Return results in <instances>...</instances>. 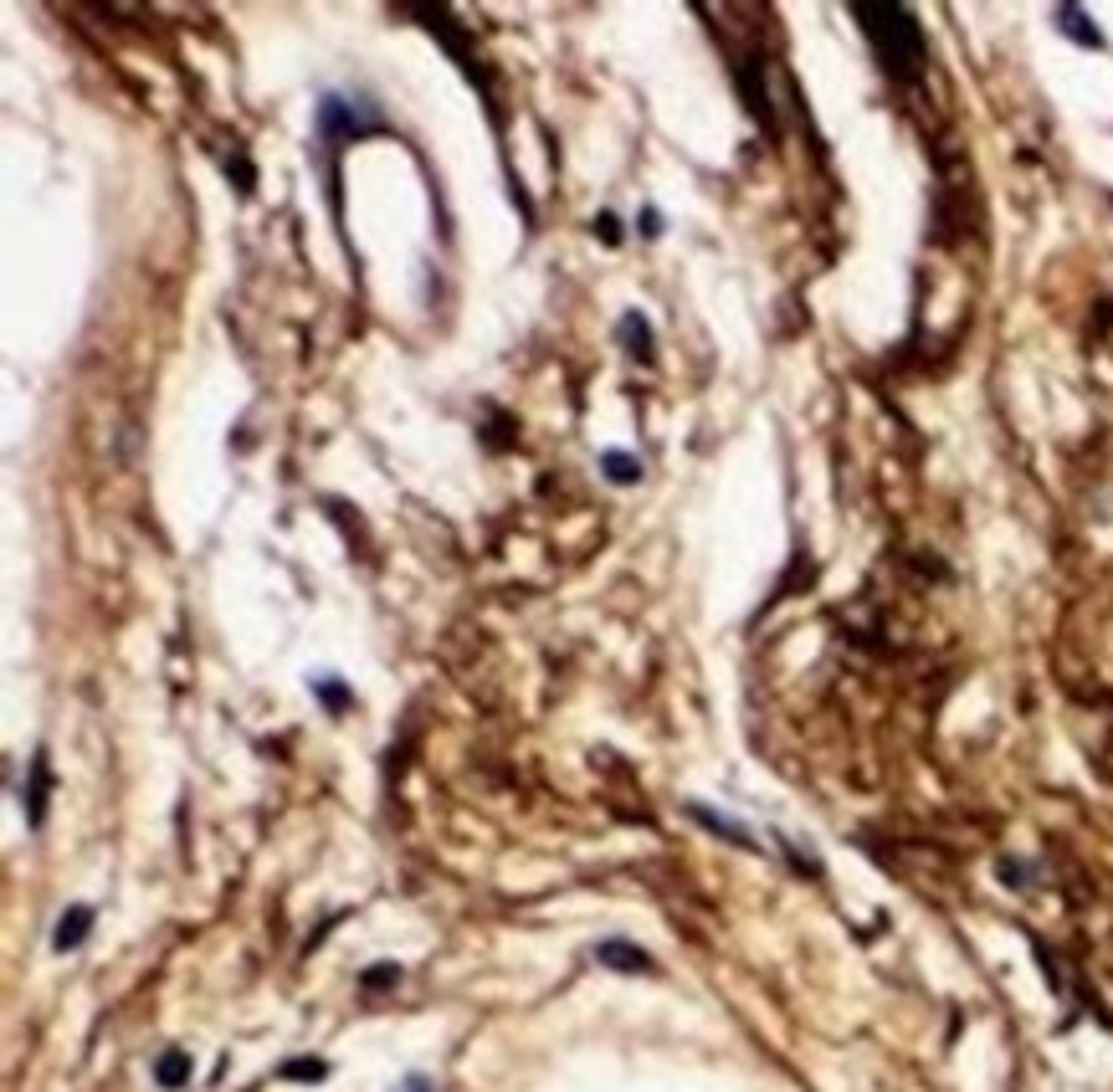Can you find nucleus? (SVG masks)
I'll list each match as a JSON object with an SVG mask.
<instances>
[{"instance_id":"obj_16","label":"nucleus","mask_w":1113,"mask_h":1092,"mask_svg":"<svg viewBox=\"0 0 1113 1092\" xmlns=\"http://www.w3.org/2000/svg\"><path fill=\"white\" fill-rule=\"evenodd\" d=\"M637 231H642L647 241H657V236H662V210H657V205H647L642 216H637Z\"/></svg>"},{"instance_id":"obj_3","label":"nucleus","mask_w":1113,"mask_h":1092,"mask_svg":"<svg viewBox=\"0 0 1113 1092\" xmlns=\"http://www.w3.org/2000/svg\"><path fill=\"white\" fill-rule=\"evenodd\" d=\"M590 959L600 969H616V975H657V959L642 944H626V938H600L590 949Z\"/></svg>"},{"instance_id":"obj_13","label":"nucleus","mask_w":1113,"mask_h":1092,"mask_svg":"<svg viewBox=\"0 0 1113 1092\" xmlns=\"http://www.w3.org/2000/svg\"><path fill=\"white\" fill-rule=\"evenodd\" d=\"M590 231H595V241H606V247H621V221L611 216V210H600V216L590 221Z\"/></svg>"},{"instance_id":"obj_7","label":"nucleus","mask_w":1113,"mask_h":1092,"mask_svg":"<svg viewBox=\"0 0 1113 1092\" xmlns=\"http://www.w3.org/2000/svg\"><path fill=\"white\" fill-rule=\"evenodd\" d=\"M87 928H93V908L87 903H72L62 918H57V933H52V949L57 954H67V949H77L82 938H87Z\"/></svg>"},{"instance_id":"obj_14","label":"nucleus","mask_w":1113,"mask_h":1092,"mask_svg":"<svg viewBox=\"0 0 1113 1092\" xmlns=\"http://www.w3.org/2000/svg\"><path fill=\"white\" fill-rule=\"evenodd\" d=\"M365 990H385V985H401V964H370V975L359 980Z\"/></svg>"},{"instance_id":"obj_5","label":"nucleus","mask_w":1113,"mask_h":1092,"mask_svg":"<svg viewBox=\"0 0 1113 1092\" xmlns=\"http://www.w3.org/2000/svg\"><path fill=\"white\" fill-rule=\"evenodd\" d=\"M687 815H693L698 826H708L713 836H724V841L744 846V852H760V846H755V831H749V826H739L734 815H718V810H713V805H703V800H687Z\"/></svg>"},{"instance_id":"obj_1","label":"nucleus","mask_w":1113,"mask_h":1092,"mask_svg":"<svg viewBox=\"0 0 1113 1092\" xmlns=\"http://www.w3.org/2000/svg\"><path fill=\"white\" fill-rule=\"evenodd\" d=\"M852 21L862 26L867 47L878 52L883 72L904 77V82L919 77L924 57H928V42H924V26H919V16L909 6H872V0H857Z\"/></svg>"},{"instance_id":"obj_12","label":"nucleus","mask_w":1113,"mask_h":1092,"mask_svg":"<svg viewBox=\"0 0 1113 1092\" xmlns=\"http://www.w3.org/2000/svg\"><path fill=\"white\" fill-rule=\"evenodd\" d=\"M283 1077H293V1082H318V1077H328V1061H318V1056L283 1061Z\"/></svg>"},{"instance_id":"obj_17","label":"nucleus","mask_w":1113,"mask_h":1092,"mask_svg":"<svg viewBox=\"0 0 1113 1092\" xmlns=\"http://www.w3.org/2000/svg\"><path fill=\"white\" fill-rule=\"evenodd\" d=\"M401 1092H432V1082L427 1077H406V1087Z\"/></svg>"},{"instance_id":"obj_10","label":"nucleus","mask_w":1113,"mask_h":1092,"mask_svg":"<svg viewBox=\"0 0 1113 1092\" xmlns=\"http://www.w3.org/2000/svg\"><path fill=\"white\" fill-rule=\"evenodd\" d=\"M309 687H313V697H318V703H323L328 713H344V708L354 703V692H349V687H344V682H339L334 672H323V677H309Z\"/></svg>"},{"instance_id":"obj_6","label":"nucleus","mask_w":1113,"mask_h":1092,"mask_svg":"<svg viewBox=\"0 0 1113 1092\" xmlns=\"http://www.w3.org/2000/svg\"><path fill=\"white\" fill-rule=\"evenodd\" d=\"M47 790H52V765H47V749H37V760H32V785L21 790V800H26V821H32V826L47 821Z\"/></svg>"},{"instance_id":"obj_4","label":"nucleus","mask_w":1113,"mask_h":1092,"mask_svg":"<svg viewBox=\"0 0 1113 1092\" xmlns=\"http://www.w3.org/2000/svg\"><path fill=\"white\" fill-rule=\"evenodd\" d=\"M1051 26H1057V32H1062L1072 47H1082V52H1103V47H1108L1103 32L1093 26V16L1082 11V6H1072V0H1067V6H1051Z\"/></svg>"},{"instance_id":"obj_8","label":"nucleus","mask_w":1113,"mask_h":1092,"mask_svg":"<svg viewBox=\"0 0 1113 1092\" xmlns=\"http://www.w3.org/2000/svg\"><path fill=\"white\" fill-rule=\"evenodd\" d=\"M616 339L626 344V354H631V359H652V349H657V339H652V323L642 318V308H626V313H621V323H616Z\"/></svg>"},{"instance_id":"obj_9","label":"nucleus","mask_w":1113,"mask_h":1092,"mask_svg":"<svg viewBox=\"0 0 1113 1092\" xmlns=\"http://www.w3.org/2000/svg\"><path fill=\"white\" fill-rule=\"evenodd\" d=\"M155 1082H160L165 1092L186 1087V1082H190V1051H165V1056L155 1061Z\"/></svg>"},{"instance_id":"obj_2","label":"nucleus","mask_w":1113,"mask_h":1092,"mask_svg":"<svg viewBox=\"0 0 1113 1092\" xmlns=\"http://www.w3.org/2000/svg\"><path fill=\"white\" fill-rule=\"evenodd\" d=\"M313 124H318V139H323V144H349V139H365V134L385 129L380 118H359L339 93H323V98H318Z\"/></svg>"},{"instance_id":"obj_11","label":"nucleus","mask_w":1113,"mask_h":1092,"mask_svg":"<svg viewBox=\"0 0 1113 1092\" xmlns=\"http://www.w3.org/2000/svg\"><path fill=\"white\" fill-rule=\"evenodd\" d=\"M600 472H606L616 488H631V482L642 477V462L631 457V451H600Z\"/></svg>"},{"instance_id":"obj_15","label":"nucleus","mask_w":1113,"mask_h":1092,"mask_svg":"<svg viewBox=\"0 0 1113 1092\" xmlns=\"http://www.w3.org/2000/svg\"><path fill=\"white\" fill-rule=\"evenodd\" d=\"M1001 883H1011V888H1021V883H1032V867L1027 862H1016V857H1001Z\"/></svg>"}]
</instances>
